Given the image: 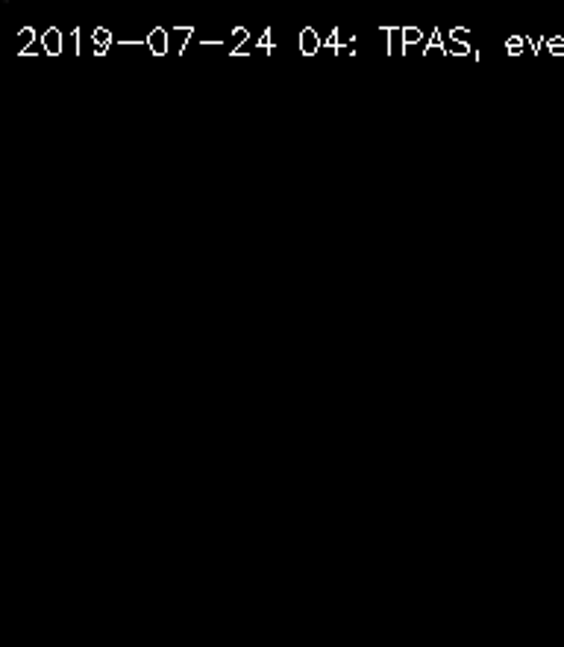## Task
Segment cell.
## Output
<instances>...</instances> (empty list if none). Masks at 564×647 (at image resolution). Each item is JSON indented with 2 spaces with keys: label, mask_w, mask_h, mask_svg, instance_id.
Returning <instances> with one entry per match:
<instances>
[{
  "label": "cell",
  "mask_w": 564,
  "mask_h": 647,
  "mask_svg": "<svg viewBox=\"0 0 564 647\" xmlns=\"http://www.w3.org/2000/svg\"><path fill=\"white\" fill-rule=\"evenodd\" d=\"M256 51H262V53H273V33H271V30H262L259 42H256Z\"/></svg>",
  "instance_id": "obj_13"
},
{
  "label": "cell",
  "mask_w": 564,
  "mask_h": 647,
  "mask_svg": "<svg viewBox=\"0 0 564 647\" xmlns=\"http://www.w3.org/2000/svg\"><path fill=\"white\" fill-rule=\"evenodd\" d=\"M92 44H94V47H112V44H115V39H112V33H109L106 27H94Z\"/></svg>",
  "instance_id": "obj_10"
},
{
  "label": "cell",
  "mask_w": 564,
  "mask_h": 647,
  "mask_svg": "<svg viewBox=\"0 0 564 647\" xmlns=\"http://www.w3.org/2000/svg\"><path fill=\"white\" fill-rule=\"evenodd\" d=\"M549 56H564V35H549Z\"/></svg>",
  "instance_id": "obj_14"
},
{
  "label": "cell",
  "mask_w": 564,
  "mask_h": 647,
  "mask_svg": "<svg viewBox=\"0 0 564 647\" xmlns=\"http://www.w3.org/2000/svg\"><path fill=\"white\" fill-rule=\"evenodd\" d=\"M385 33H388V56L406 53V44H403V30H400V27H385Z\"/></svg>",
  "instance_id": "obj_5"
},
{
  "label": "cell",
  "mask_w": 564,
  "mask_h": 647,
  "mask_svg": "<svg viewBox=\"0 0 564 647\" xmlns=\"http://www.w3.org/2000/svg\"><path fill=\"white\" fill-rule=\"evenodd\" d=\"M62 47H65V35H62V30L47 27V30L42 33V51H44L47 56H59Z\"/></svg>",
  "instance_id": "obj_3"
},
{
  "label": "cell",
  "mask_w": 564,
  "mask_h": 647,
  "mask_svg": "<svg viewBox=\"0 0 564 647\" xmlns=\"http://www.w3.org/2000/svg\"><path fill=\"white\" fill-rule=\"evenodd\" d=\"M168 35H171V51L177 53V56H182V53L188 51V42H191V35H194V27H173Z\"/></svg>",
  "instance_id": "obj_4"
},
{
  "label": "cell",
  "mask_w": 564,
  "mask_h": 647,
  "mask_svg": "<svg viewBox=\"0 0 564 647\" xmlns=\"http://www.w3.org/2000/svg\"><path fill=\"white\" fill-rule=\"evenodd\" d=\"M80 30H71V35H68V47H71V53H80Z\"/></svg>",
  "instance_id": "obj_16"
},
{
  "label": "cell",
  "mask_w": 564,
  "mask_h": 647,
  "mask_svg": "<svg viewBox=\"0 0 564 647\" xmlns=\"http://www.w3.org/2000/svg\"><path fill=\"white\" fill-rule=\"evenodd\" d=\"M423 42V30H418V27H403V44H406V51L409 47H415V44H420Z\"/></svg>",
  "instance_id": "obj_12"
},
{
  "label": "cell",
  "mask_w": 564,
  "mask_h": 647,
  "mask_svg": "<svg viewBox=\"0 0 564 647\" xmlns=\"http://www.w3.org/2000/svg\"><path fill=\"white\" fill-rule=\"evenodd\" d=\"M297 44H300V53H303V56H318V51L323 47V39L318 35V30L306 27V30H300Z\"/></svg>",
  "instance_id": "obj_2"
},
{
  "label": "cell",
  "mask_w": 564,
  "mask_h": 647,
  "mask_svg": "<svg viewBox=\"0 0 564 647\" xmlns=\"http://www.w3.org/2000/svg\"><path fill=\"white\" fill-rule=\"evenodd\" d=\"M444 51H447L450 56H473L470 44H459V42H453V39H444Z\"/></svg>",
  "instance_id": "obj_11"
},
{
  "label": "cell",
  "mask_w": 564,
  "mask_h": 647,
  "mask_svg": "<svg viewBox=\"0 0 564 647\" xmlns=\"http://www.w3.org/2000/svg\"><path fill=\"white\" fill-rule=\"evenodd\" d=\"M447 56V51H444V33L441 30H432V35H429V42L423 44V56Z\"/></svg>",
  "instance_id": "obj_6"
},
{
  "label": "cell",
  "mask_w": 564,
  "mask_h": 647,
  "mask_svg": "<svg viewBox=\"0 0 564 647\" xmlns=\"http://www.w3.org/2000/svg\"><path fill=\"white\" fill-rule=\"evenodd\" d=\"M529 51V42H526V35H509L506 39V53L509 56H523Z\"/></svg>",
  "instance_id": "obj_8"
},
{
  "label": "cell",
  "mask_w": 564,
  "mask_h": 647,
  "mask_svg": "<svg viewBox=\"0 0 564 647\" xmlns=\"http://www.w3.org/2000/svg\"><path fill=\"white\" fill-rule=\"evenodd\" d=\"M447 39H453V42H459V44H470V30L456 27V30H450V33H447Z\"/></svg>",
  "instance_id": "obj_15"
},
{
  "label": "cell",
  "mask_w": 564,
  "mask_h": 647,
  "mask_svg": "<svg viewBox=\"0 0 564 647\" xmlns=\"http://www.w3.org/2000/svg\"><path fill=\"white\" fill-rule=\"evenodd\" d=\"M35 42H39V35H35L33 27H24V30L18 33V47H21V53H27L30 47H35Z\"/></svg>",
  "instance_id": "obj_9"
},
{
  "label": "cell",
  "mask_w": 564,
  "mask_h": 647,
  "mask_svg": "<svg viewBox=\"0 0 564 647\" xmlns=\"http://www.w3.org/2000/svg\"><path fill=\"white\" fill-rule=\"evenodd\" d=\"M250 42V30L247 27H235L232 33H230V56H235V53H241V47Z\"/></svg>",
  "instance_id": "obj_7"
},
{
  "label": "cell",
  "mask_w": 564,
  "mask_h": 647,
  "mask_svg": "<svg viewBox=\"0 0 564 647\" xmlns=\"http://www.w3.org/2000/svg\"><path fill=\"white\" fill-rule=\"evenodd\" d=\"M147 51L153 53L156 59H162L165 53H171V35L165 27H153L147 33Z\"/></svg>",
  "instance_id": "obj_1"
}]
</instances>
